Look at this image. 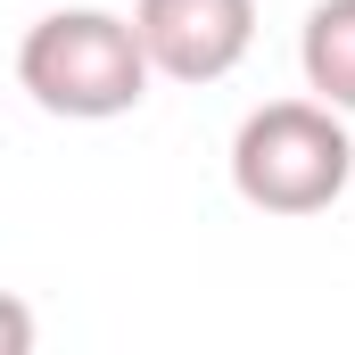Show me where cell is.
I'll return each mask as SVG.
<instances>
[{
    "mask_svg": "<svg viewBox=\"0 0 355 355\" xmlns=\"http://www.w3.org/2000/svg\"><path fill=\"white\" fill-rule=\"evenodd\" d=\"M17 83H25V99L42 116L107 124V116H132L149 99V58H141L132 17H116V8H50L17 42Z\"/></svg>",
    "mask_w": 355,
    "mask_h": 355,
    "instance_id": "6da1fadb",
    "label": "cell"
},
{
    "mask_svg": "<svg viewBox=\"0 0 355 355\" xmlns=\"http://www.w3.org/2000/svg\"><path fill=\"white\" fill-rule=\"evenodd\" d=\"M297 75H306L314 99H331L339 116H355V0H314L306 8Z\"/></svg>",
    "mask_w": 355,
    "mask_h": 355,
    "instance_id": "277c9868",
    "label": "cell"
},
{
    "mask_svg": "<svg viewBox=\"0 0 355 355\" xmlns=\"http://www.w3.org/2000/svg\"><path fill=\"white\" fill-rule=\"evenodd\" d=\"M355 182V141L331 99H265L232 132V190L257 215H322Z\"/></svg>",
    "mask_w": 355,
    "mask_h": 355,
    "instance_id": "7a4b0ae2",
    "label": "cell"
},
{
    "mask_svg": "<svg viewBox=\"0 0 355 355\" xmlns=\"http://www.w3.org/2000/svg\"><path fill=\"white\" fill-rule=\"evenodd\" d=\"M132 33H141L149 75L223 83L257 42V0H132Z\"/></svg>",
    "mask_w": 355,
    "mask_h": 355,
    "instance_id": "3957f363",
    "label": "cell"
},
{
    "mask_svg": "<svg viewBox=\"0 0 355 355\" xmlns=\"http://www.w3.org/2000/svg\"><path fill=\"white\" fill-rule=\"evenodd\" d=\"M0 355H33V306L0 289Z\"/></svg>",
    "mask_w": 355,
    "mask_h": 355,
    "instance_id": "5b68a950",
    "label": "cell"
}]
</instances>
